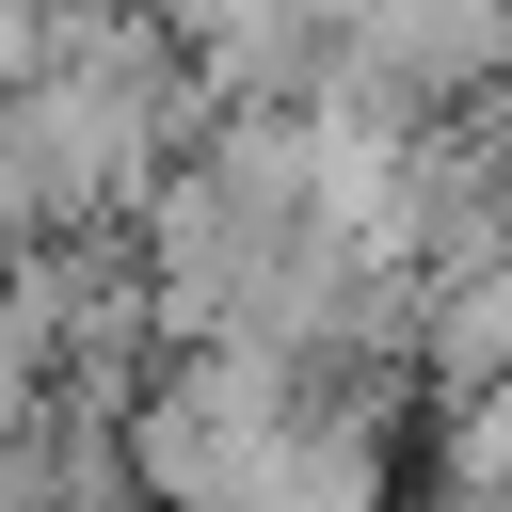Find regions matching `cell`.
<instances>
[{
	"label": "cell",
	"instance_id": "1",
	"mask_svg": "<svg viewBox=\"0 0 512 512\" xmlns=\"http://www.w3.org/2000/svg\"><path fill=\"white\" fill-rule=\"evenodd\" d=\"M208 112H288L320 80V0H144Z\"/></svg>",
	"mask_w": 512,
	"mask_h": 512
}]
</instances>
